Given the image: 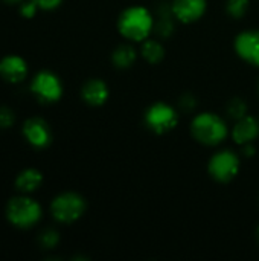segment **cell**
<instances>
[{"label": "cell", "instance_id": "cell-10", "mask_svg": "<svg viewBox=\"0 0 259 261\" xmlns=\"http://www.w3.org/2000/svg\"><path fill=\"white\" fill-rule=\"evenodd\" d=\"M27 64L18 55H6L0 60V76L11 83H21L27 76Z\"/></svg>", "mask_w": 259, "mask_h": 261}, {"label": "cell", "instance_id": "cell-21", "mask_svg": "<svg viewBox=\"0 0 259 261\" xmlns=\"http://www.w3.org/2000/svg\"><path fill=\"white\" fill-rule=\"evenodd\" d=\"M14 122H15V113L6 106H0V130L12 127Z\"/></svg>", "mask_w": 259, "mask_h": 261}, {"label": "cell", "instance_id": "cell-9", "mask_svg": "<svg viewBox=\"0 0 259 261\" xmlns=\"http://www.w3.org/2000/svg\"><path fill=\"white\" fill-rule=\"evenodd\" d=\"M237 54L247 63L259 66V31H247L235 40Z\"/></svg>", "mask_w": 259, "mask_h": 261}, {"label": "cell", "instance_id": "cell-2", "mask_svg": "<svg viewBox=\"0 0 259 261\" xmlns=\"http://www.w3.org/2000/svg\"><path fill=\"white\" fill-rule=\"evenodd\" d=\"M41 206L37 200L27 196L12 197L6 205V219L9 223L20 229H29L41 219Z\"/></svg>", "mask_w": 259, "mask_h": 261}, {"label": "cell", "instance_id": "cell-17", "mask_svg": "<svg viewBox=\"0 0 259 261\" xmlns=\"http://www.w3.org/2000/svg\"><path fill=\"white\" fill-rule=\"evenodd\" d=\"M163 55H165L163 46L157 40H143V44H142V57L148 63L156 64V63L162 61Z\"/></svg>", "mask_w": 259, "mask_h": 261}, {"label": "cell", "instance_id": "cell-6", "mask_svg": "<svg viewBox=\"0 0 259 261\" xmlns=\"http://www.w3.org/2000/svg\"><path fill=\"white\" fill-rule=\"evenodd\" d=\"M31 90L38 101L50 104V102H56L61 98L63 84L53 72L41 70L34 76L31 83Z\"/></svg>", "mask_w": 259, "mask_h": 261}, {"label": "cell", "instance_id": "cell-25", "mask_svg": "<svg viewBox=\"0 0 259 261\" xmlns=\"http://www.w3.org/2000/svg\"><path fill=\"white\" fill-rule=\"evenodd\" d=\"M243 154H244L246 158H252V156L255 154V147H253L252 144H246V145L243 147Z\"/></svg>", "mask_w": 259, "mask_h": 261}, {"label": "cell", "instance_id": "cell-15", "mask_svg": "<svg viewBox=\"0 0 259 261\" xmlns=\"http://www.w3.org/2000/svg\"><path fill=\"white\" fill-rule=\"evenodd\" d=\"M43 184V174L35 168H26L15 177V188L23 194L37 191Z\"/></svg>", "mask_w": 259, "mask_h": 261}, {"label": "cell", "instance_id": "cell-1", "mask_svg": "<svg viewBox=\"0 0 259 261\" xmlns=\"http://www.w3.org/2000/svg\"><path fill=\"white\" fill-rule=\"evenodd\" d=\"M118 28L125 38L131 41H143L154 29V17L142 6H131L121 14Z\"/></svg>", "mask_w": 259, "mask_h": 261}, {"label": "cell", "instance_id": "cell-13", "mask_svg": "<svg viewBox=\"0 0 259 261\" xmlns=\"http://www.w3.org/2000/svg\"><path fill=\"white\" fill-rule=\"evenodd\" d=\"M157 20H154V29H156V34L163 37V38H168L169 35H172L174 32V12H172V3H166V2H162L159 3L157 6V14H156Z\"/></svg>", "mask_w": 259, "mask_h": 261}, {"label": "cell", "instance_id": "cell-8", "mask_svg": "<svg viewBox=\"0 0 259 261\" xmlns=\"http://www.w3.org/2000/svg\"><path fill=\"white\" fill-rule=\"evenodd\" d=\"M23 136L35 148H46L52 142V130L41 118H29L23 124Z\"/></svg>", "mask_w": 259, "mask_h": 261}, {"label": "cell", "instance_id": "cell-26", "mask_svg": "<svg viewBox=\"0 0 259 261\" xmlns=\"http://www.w3.org/2000/svg\"><path fill=\"white\" fill-rule=\"evenodd\" d=\"M5 3H9V5H18V3H23L24 0H3Z\"/></svg>", "mask_w": 259, "mask_h": 261}, {"label": "cell", "instance_id": "cell-12", "mask_svg": "<svg viewBox=\"0 0 259 261\" xmlns=\"http://www.w3.org/2000/svg\"><path fill=\"white\" fill-rule=\"evenodd\" d=\"M259 135V121L253 116H244L241 119L237 121L232 136L235 139L237 144L240 145H246V144H252Z\"/></svg>", "mask_w": 259, "mask_h": 261}, {"label": "cell", "instance_id": "cell-16", "mask_svg": "<svg viewBox=\"0 0 259 261\" xmlns=\"http://www.w3.org/2000/svg\"><path fill=\"white\" fill-rule=\"evenodd\" d=\"M136 61V49L130 44H121L113 52V63L119 69H128Z\"/></svg>", "mask_w": 259, "mask_h": 261}, {"label": "cell", "instance_id": "cell-11", "mask_svg": "<svg viewBox=\"0 0 259 261\" xmlns=\"http://www.w3.org/2000/svg\"><path fill=\"white\" fill-rule=\"evenodd\" d=\"M206 11V0H174V17L183 23H192L198 20Z\"/></svg>", "mask_w": 259, "mask_h": 261}, {"label": "cell", "instance_id": "cell-18", "mask_svg": "<svg viewBox=\"0 0 259 261\" xmlns=\"http://www.w3.org/2000/svg\"><path fill=\"white\" fill-rule=\"evenodd\" d=\"M227 115L232 118V119H241L247 115V104L241 99V98H234L229 101L227 104Z\"/></svg>", "mask_w": 259, "mask_h": 261}, {"label": "cell", "instance_id": "cell-22", "mask_svg": "<svg viewBox=\"0 0 259 261\" xmlns=\"http://www.w3.org/2000/svg\"><path fill=\"white\" fill-rule=\"evenodd\" d=\"M21 6H20V14L24 17V18H32L35 14H37V11L40 9L32 0H27V2H23V3H20Z\"/></svg>", "mask_w": 259, "mask_h": 261}, {"label": "cell", "instance_id": "cell-23", "mask_svg": "<svg viewBox=\"0 0 259 261\" xmlns=\"http://www.w3.org/2000/svg\"><path fill=\"white\" fill-rule=\"evenodd\" d=\"M179 104H180V107H182L185 112H192V110L197 107V99H195L191 93H185V95H182Z\"/></svg>", "mask_w": 259, "mask_h": 261}, {"label": "cell", "instance_id": "cell-24", "mask_svg": "<svg viewBox=\"0 0 259 261\" xmlns=\"http://www.w3.org/2000/svg\"><path fill=\"white\" fill-rule=\"evenodd\" d=\"M40 9H44V11H50V9H55L61 5V0H32Z\"/></svg>", "mask_w": 259, "mask_h": 261}, {"label": "cell", "instance_id": "cell-4", "mask_svg": "<svg viewBox=\"0 0 259 261\" xmlns=\"http://www.w3.org/2000/svg\"><path fill=\"white\" fill-rule=\"evenodd\" d=\"M85 211V200L76 193H63L52 200V217L60 223H73Z\"/></svg>", "mask_w": 259, "mask_h": 261}, {"label": "cell", "instance_id": "cell-19", "mask_svg": "<svg viewBox=\"0 0 259 261\" xmlns=\"http://www.w3.org/2000/svg\"><path fill=\"white\" fill-rule=\"evenodd\" d=\"M60 242V234L55 229H44L38 236V243L43 249H53Z\"/></svg>", "mask_w": 259, "mask_h": 261}, {"label": "cell", "instance_id": "cell-5", "mask_svg": "<svg viewBox=\"0 0 259 261\" xmlns=\"http://www.w3.org/2000/svg\"><path fill=\"white\" fill-rule=\"evenodd\" d=\"M145 122L148 128L157 135H163L171 132L179 124V115L176 109H172L166 102L153 104L145 113Z\"/></svg>", "mask_w": 259, "mask_h": 261}, {"label": "cell", "instance_id": "cell-7", "mask_svg": "<svg viewBox=\"0 0 259 261\" xmlns=\"http://www.w3.org/2000/svg\"><path fill=\"white\" fill-rule=\"evenodd\" d=\"M240 171V159L231 150L218 151L209 161V173L218 182H231Z\"/></svg>", "mask_w": 259, "mask_h": 261}, {"label": "cell", "instance_id": "cell-20", "mask_svg": "<svg viewBox=\"0 0 259 261\" xmlns=\"http://www.w3.org/2000/svg\"><path fill=\"white\" fill-rule=\"evenodd\" d=\"M227 12L234 18H241L249 8V0H227Z\"/></svg>", "mask_w": 259, "mask_h": 261}, {"label": "cell", "instance_id": "cell-27", "mask_svg": "<svg viewBox=\"0 0 259 261\" xmlns=\"http://www.w3.org/2000/svg\"><path fill=\"white\" fill-rule=\"evenodd\" d=\"M258 240H259V228H258Z\"/></svg>", "mask_w": 259, "mask_h": 261}, {"label": "cell", "instance_id": "cell-3", "mask_svg": "<svg viewBox=\"0 0 259 261\" xmlns=\"http://www.w3.org/2000/svg\"><path fill=\"white\" fill-rule=\"evenodd\" d=\"M192 136L205 145H218L227 136L226 122L215 113H200L191 125Z\"/></svg>", "mask_w": 259, "mask_h": 261}, {"label": "cell", "instance_id": "cell-14", "mask_svg": "<svg viewBox=\"0 0 259 261\" xmlns=\"http://www.w3.org/2000/svg\"><path fill=\"white\" fill-rule=\"evenodd\" d=\"M82 99L90 106H102L108 98V89L101 80H89L81 90Z\"/></svg>", "mask_w": 259, "mask_h": 261}]
</instances>
